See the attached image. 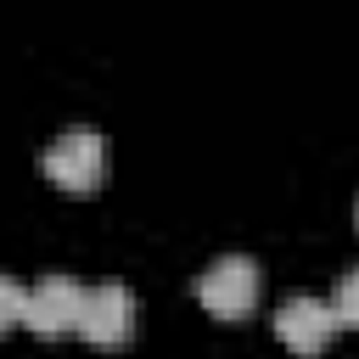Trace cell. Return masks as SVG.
Wrapping results in <instances>:
<instances>
[{
	"mask_svg": "<svg viewBox=\"0 0 359 359\" xmlns=\"http://www.w3.org/2000/svg\"><path fill=\"white\" fill-rule=\"evenodd\" d=\"M39 174L56 185V191H67V196H90V191H101V180H107V140L95 135V129H62L45 151H39Z\"/></svg>",
	"mask_w": 359,
	"mask_h": 359,
	"instance_id": "obj_1",
	"label": "cell"
},
{
	"mask_svg": "<svg viewBox=\"0 0 359 359\" xmlns=\"http://www.w3.org/2000/svg\"><path fill=\"white\" fill-rule=\"evenodd\" d=\"M331 331H337V314H331V303H320V297H286V303L275 309V337H280L292 353H303V359H314V353L331 342Z\"/></svg>",
	"mask_w": 359,
	"mask_h": 359,
	"instance_id": "obj_5",
	"label": "cell"
},
{
	"mask_svg": "<svg viewBox=\"0 0 359 359\" xmlns=\"http://www.w3.org/2000/svg\"><path fill=\"white\" fill-rule=\"evenodd\" d=\"M196 303H202L208 314H219V320L252 314V303H258V264L241 258V252L213 258V264L202 269V280H196Z\"/></svg>",
	"mask_w": 359,
	"mask_h": 359,
	"instance_id": "obj_2",
	"label": "cell"
},
{
	"mask_svg": "<svg viewBox=\"0 0 359 359\" xmlns=\"http://www.w3.org/2000/svg\"><path fill=\"white\" fill-rule=\"evenodd\" d=\"M79 337L95 342V348H123L135 337V297L118 280L90 286L84 292V314H79Z\"/></svg>",
	"mask_w": 359,
	"mask_h": 359,
	"instance_id": "obj_4",
	"label": "cell"
},
{
	"mask_svg": "<svg viewBox=\"0 0 359 359\" xmlns=\"http://www.w3.org/2000/svg\"><path fill=\"white\" fill-rule=\"evenodd\" d=\"M79 314H84V286L67 280V275H45L28 286V309H22V325L39 331V337H67L79 331Z\"/></svg>",
	"mask_w": 359,
	"mask_h": 359,
	"instance_id": "obj_3",
	"label": "cell"
},
{
	"mask_svg": "<svg viewBox=\"0 0 359 359\" xmlns=\"http://www.w3.org/2000/svg\"><path fill=\"white\" fill-rule=\"evenodd\" d=\"M22 309H28V292H22L11 275H0V331H11V325L22 320Z\"/></svg>",
	"mask_w": 359,
	"mask_h": 359,
	"instance_id": "obj_7",
	"label": "cell"
},
{
	"mask_svg": "<svg viewBox=\"0 0 359 359\" xmlns=\"http://www.w3.org/2000/svg\"><path fill=\"white\" fill-rule=\"evenodd\" d=\"M331 314H337V325H359V269H348V275L337 280V292H331Z\"/></svg>",
	"mask_w": 359,
	"mask_h": 359,
	"instance_id": "obj_6",
	"label": "cell"
}]
</instances>
